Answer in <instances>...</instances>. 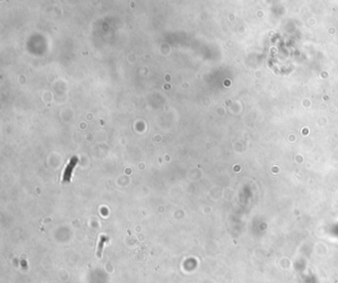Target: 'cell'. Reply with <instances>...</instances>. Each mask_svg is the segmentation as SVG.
Listing matches in <instances>:
<instances>
[{"label": "cell", "instance_id": "obj_1", "mask_svg": "<svg viewBox=\"0 0 338 283\" xmlns=\"http://www.w3.org/2000/svg\"><path fill=\"white\" fill-rule=\"evenodd\" d=\"M78 162H79L78 157H73V158L70 160L69 163H67V165L66 166L65 170H64V173H63V182H65V183L70 182V180H72L73 173V170H75Z\"/></svg>", "mask_w": 338, "mask_h": 283}, {"label": "cell", "instance_id": "obj_2", "mask_svg": "<svg viewBox=\"0 0 338 283\" xmlns=\"http://www.w3.org/2000/svg\"><path fill=\"white\" fill-rule=\"evenodd\" d=\"M108 242V236H103L101 234L100 237H99V242H98V245H97V250H96V255L97 257L100 258L102 255V252H103V247L105 245V243Z\"/></svg>", "mask_w": 338, "mask_h": 283}]
</instances>
